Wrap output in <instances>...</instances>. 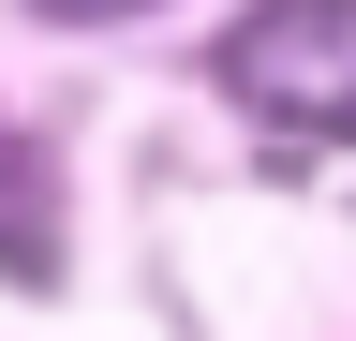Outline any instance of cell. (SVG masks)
I'll return each mask as SVG.
<instances>
[{
    "label": "cell",
    "instance_id": "6da1fadb",
    "mask_svg": "<svg viewBox=\"0 0 356 341\" xmlns=\"http://www.w3.org/2000/svg\"><path fill=\"white\" fill-rule=\"evenodd\" d=\"M208 74L267 119V134L356 149V0H252V15L208 45Z\"/></svg>",
    "mask_w": 356,
    "mask_h": 341
},
{
    "label": "cell",
    "instance_id": "3957f363",
    "mask_svg": "<svg viewBox=\"0 0 356 341\" xmlns=\"http://www.w3.org/2000/svg\"><path fill=\"white\" fill-rule=\"evenodd\" d=\"M30 15H60V30H104V15H149V0H30Z\"/></svg>",
    "mask_w": 356,
    "mask_h": 341
},
{
    "label": "cell",
    "instance_id": "7a4b0ae2",
    "mask_svg": "<svg viewBox=\"0 0 356 341\" xmlns=\"http://www.w3.org/2000/svg\"><path fill=\"white\" fill-rule=\"evenodd\" d=\"M0 267L60 282V163H44L30 134H0Z\"/></svg>",
    "mask_w": 356,
    "mask_h": 341
}]
</instances>
